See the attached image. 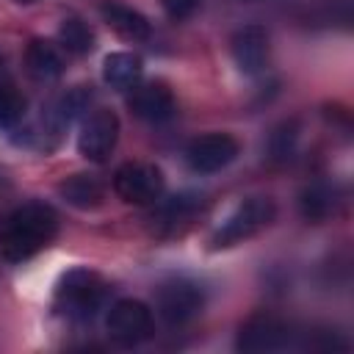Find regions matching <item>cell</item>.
I'll list each match as a JSON object with an SVG mask.
<instances>
[{"instance_id":"19","label":"cell","mask_w":354,"mask_h":354,"mask_svg":"<svg viewBox=\"0 0 354 354\" xmlns=\"http://www.w3.org/2000/svg\"><path fill=\"white\" fill-rule=\"evenodd\" d=\"M332 205H335V196L326 185H313L301 194V213L313 221H321L332 213Z\"/></svg>"},{"instance_id":"14","label":"cell","mask_w":354,"mask_h":354,"mask_svg":"<svg viewBox=\"0 0 354 354\" xmlns=\"http://www.w3.org/2000/svg\"><path fill=\"white\" fill-rule=\"evenodd\" d=\"M141 58L133 55V53H111L105 55L102 61V80L111 86V88H133L138 80H141Z\"/></svg>"},{"instance_id":"2","label":"cell","mask_w":354,"mask_h":354,"mask_svg":"<svg viewBox=\"0 0 354 354\" xmlns=\"http://www.w3.org/2000/svg\"><path fill=\"white\" fill-rule=\"evenodd\" d=\"M105 301V282L97 271L72 268L58 279L55 310L69 321H88Z\"/></svg>"},{"instance_id":"10","label":"cell","mask_w":354,"mask_h":354,"mask_svg":"<svg viewBox=\"0 0 354 354\" xmlns=\"http://www.w3.org/2000/svg\"><path fill=\"white\" fill-rule=\"evenodd\" d=\"M130 111L144 119V122H166L174 116L177 102L174 94L166 83L160 80H149V83H136L130 88V100H127Z\"/></svg>"},{"instance_id":"12","label":"cell","mask_w":354,"mask_h":354,"mask_svg":"<svg viewBox=\"0 0 354 354\" xmlns=\"http://www.w3.org/2000/svg\"><path fill=\"white\" fill-rule=\"evenodd\" d=\"M58 194H61L72 207H80V210L100 207L102 199H105V188H102V183H100L94 174H72V177H66V180L58 185Z\"/></svg>"},{"instance_id":"1","label":"cell","mask_w":354,"mask_h":354,"mask_svg":"<svg viewBox=\"0 0 354 354\" xmlns=\"http://www.w3.org/2000/svg\"><path fill=\"white\" fill-rule=\"evenodd\" d=\"M58 232V216L44 202H28L0 221V257L22 263L41 252Z\"/></svg>"},{"instance_id":"4","label":"cell","mask_w":354,"mask_h":354,"mask_svg":"<svg viewBox=\"0 0 354 354\" xmlns=\"http://www.w3.org/2000/svg\"><path fill=\"white\" fill-rule=\"evenodd\" d=\"M108 335L119 343V346H138L144 340L152 337L155 332V321H152V310L138 301V299H119L111 304L108 318H105Z\"/></svg>"},{"instance_id":"8","label":"cell","mask_w":354,"mask_h":354,"mask_svg":"<svg viewBox=\"0 0 354 354\" xmlns=\"http://www.w3.org/2000/svg\"><path fill=\"white\" fill-rule=\"evenodd\" d=\"M238 158V141L230 133H205L185 149V160L199 174H213Z\"/></svg>"},{"instance_id":"3","label":"cell","mask_w":354,"mask_h":354,"mask_svg":"<svg viewBox=\"0 0 354 354\" xmlns=\"http://www.w3.org/2000/svg\"><path fill=\"white\" fill-rule=\"evenodd\" d=\"M274 202L268 196H249L243 199L210 235V246L213 249H230L235 243L249 241L252 235H257L260 230H266L274 221Z\"/></svg>"},{"instance_id":"15","label":"cell","mask_w":354,"mask_h":354,"mask_svg":"<svg viewBox=\"0 0 354 354\" xmlns=\"http://www.w3.org/2000/svg\"><path fill=\"white\" fill-rule=\"evenodd\" d=\"M25 61H28V72L33 77H39V80H55L64 72L61 50L53 41H44V39H33L28 44Z\"/></svg>"},{"instance_id":"18","label":"cell","mask_w":354,"mask_h":354,"mask_svg":"<svg viewBox=\"0 0 354 354\" xmlns=\"http://www.w3.org/2000/svg\"><path fill=\"white\" fill-rule=\"evenodd\" d=\"M25 97L14 83H0V127H14L25 116Z\"/></svg>"},{"instance_id":"17","label":"cell","mask_w":354,"mask_h":354,"mask_svg":"<svg viewBox=\"0 0 354 354\" xmlns=\"http://www.w3.org/2000/svg\"><path fill=\"white\" fill-rule=\"evenodd\" d=\"M58 39H61V47L75 55H86L94 50V30L80 17H64L58 28Z\"/></svg>"},{"instance_id":"16","label":"cell","mask_w":354,"mask_h":354,"mask_svg":"<svg viewBox=\"0 0 354 354\" xmlns=\"http://www.w3.org/2000/svg\"><path fill=\"white\" fill-rule=\"evenodd\" d=\"M199 196H194V194H180V196H171V199H166L160 207H158V213H155V227L158 230H166V232H174V230H180L183 224H188L191 218H194V213L199 210Z\"/></svg>"},{"instance_id":"5","label":"cell","mask_w":354,"mask_h":354,"mask_svg":"<svg viewBox=\"0 0 354 354\" xmlns=\"http://www.w3.org/2000/svg\"><path fill=\"white\" fill-rule=\"evenodd\" d=\"M163 171L152 163H124L113 174V191L127 205H155L163 196Z\"/></svg>"},{"instance_id":"11","label":"cell","mask_w":354,"mask_h":354,"mask_svg":"<svg viewBox=\"0 0 354 354\" xmlns=\"http://www.w3.org/2000/svg\"><path fill=\"white\" fill-rule=\"evenodd\" d=\"M230 50H232L235 66H238L243 75H257V72H263L266 64H268V33H266V28H260V25H246V28H241V30L232 36Z\"/></svg>"},{"instance_id":"20","label":"cell","mask_w":354,"mask_h":354,"mask_svg":"<svg viewBox=\"0 0 354 354\" xmlns=\"http://www.w3.org/2000/svg\"><path fill=\"white\" fill-rule=\"evenodd\" d=\"M160 6L166 11V17H171V19H188L196 11L199 0H160Z\"/></svg>"},{"instance_id":"13","label":"cell","mask_w":354,"mask_h":354,"mask_svg":"<svg viewBox=\"0 0 354 354\" xmlns=\"http://www.w3.org/2000/svg\"><path fill=\"white\" fill-rule=\"evenodd\" d=\"M102 17L105 22L122 36V39H130V41H144L149 36V22L144 14H138L136 8L130 6H122V3H105L102 6Z\"/></svg>"},{"instance_id":"6","label":"cell","mask_w":354,"mask_h":354,"mask_svg":"<svg viewBox=\"0 0 354 354\" xmlns=\"http://www.w3.org/2000/svg\"><path fill=\"white\" fill-rule=\"evenodd\" d=\"M202 304H205V293L191 279L163 282L158 288V293H155V310L171 326H183L191 318H196L202 313Z\"/></svg>"},{"instance_id":"7","label":"cell","mask_w":354,"mask_h":354,"mask_svg":"<svg viewBox=\"0 0 354 354\" xmlns=\"http://www.w3.org/2000/svg\"><path fill=\"white\" fill-rule=\"evenodd\" d=\"M119 141V119L108 108H97L94 113L86 116L80 136H77V149L86 160L91 163H105L111 152L116 149Z\"/></svg>"},{"instance_id":"9","label":"cell","mask_w":354,"mask_h":354,"mask_svg":"<svg viewBox=\"0 0 354 354\" xmlns=\"http://www.w3.org/2000/svg\"><path fill=\"white\" fill-rule=\"evenodd\" d=\"M290 346V329L274 315H252L238 332L241 351H282Z\"/></svg>"}]
</instances>
